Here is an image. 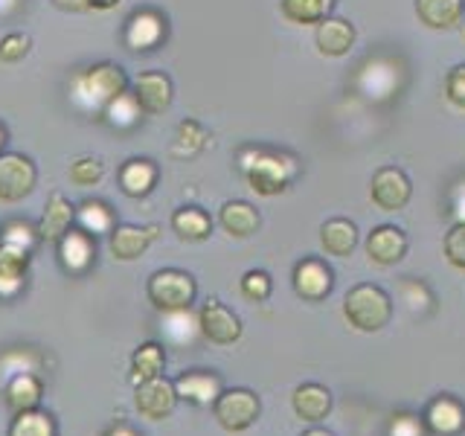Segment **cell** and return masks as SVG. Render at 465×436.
<instances>
[{"mask_svg":"<svg viewBox=\"0 0 465 436\" xmlns=\"http://www.w3.org/2000/svg\"><path fill=\"white\" fill-rule=\"evenodd\" d=\"M128 87V76L120 64L102 62L87 67L73 79V99L79 102L82 108H96L105 111L116 96H123Z\"/></svg>","mask_w":465,"mask_h":436,"instance_id":"6da1fadb","label":"cell"},{"mask_svg":"<svg viewBox=\"0 0 465 436\" xmlns=\"http://www.w3.org/2000/svg\"><path fill=\"white\" fill-rule=\"evenodd\" d=\"M343 317L355 332H381L392 317V300L384 288L372 282L355 285L343 297Z\"/></svg>","mask_w":465,"mask_h":436,"instance_id":"7a4b0ae2","label":"cell"},{"mask_svg":"<svg viewBox=\"0 0 465 436\" xmlns=\"http://www.w3.org/2000/svg\"><path fill=\"white\" fill-rule=\"evenodd\" d=\"M145 294H149L152 305L157 312L172 314V312H189V305L195 302L198 285L193 280V273L178 271V268H163L154 271L149 276V285H145Z\"/></svg>","mask_w":465,"mask_h":436,"instance_id":"3957f363","label":"cell"},{"mask_svg":"<svg viewBox=\"0 0 465 436\" xmlns=\"http://www.w3.org/2000/svg\"><path fill=\"white\" fill-rule=\"evenodd\" d=\"M262 413V401L253 390L247 387H232L222 390L218 399L213 401V416L218 419V425L230 433H242L253 425Z\"/></svg>","mask_w":465,"mask_h":436,"instance_id":"277c9868","label":"cell"},{"mask_svg":"<svg viewBox=\"0 0 465 436\" xmlns=\"http://www.w3.org/2000/svg\"><path fill=\"white\" fill-rule=\"evenodd\" d=\"M242 169H244L247 183H251L253 193L265 195V198L285 193L288 181L294 178V164L280 154H271V152H253V160H244Z\"/></svg>","mask_w":465,"mask_h":436,"instance_id":"5b68a950","label":"cell"},{"mask_svg":"<svg viewBox=\"0 0 465 436\" xmlns=\"http://www.w3.org/2000/svg\"><path fill=\"white\" fill-rule=\"evenodd\" d=\"M38 169L26 154L4 152L0 154V201L18 203L35 189Z\"/></svg>","mask_w":465,"mask_h":436,"instance_id":"8992f818","label":"cell"},{"mask_svg":"<svg viewBox=\"0 0 465 436\" xmlns=\"http://www.w3.org/2000/svg\"><path fill=\"white\" fill-rule=\"evenodd\" d=\"M413 195V186H411V178L399 169V166H384L372 174L370 181V198L378 210L384 213H396L401 210L407 201Z\"/></svg>","mask_w":465,"mask_h":436,"instance_id":"52a82bcc","label":"cell"},{"mask_svg":"<svg viewBox=\"0 0 465 436\" xmlns=\"http://www.w3.org/2000/svg\"><path fill=\"white\" fill-rule=\"evenodd\" d=\"M198 332L207 338L210 343L218 346H230L242 338V320L232 314L224 302L207 300L198 312Z\"/></svg>","mask_w":465,"mask_h":436,"instance_id":"ba28073f","label":"cell"},{"mask_svg":"<svg viewBox=\"0 0 465 436\" xmlns=\"http://www.w3.org/2000/svg\"><path fill=\"white\" fill-rule=\"evenodd\" d=\"M134 404H137L140 416H145V419H152V421L166 419L174 411V404H178L174 382H169L166 375H157V378H152V382L137 384Z\"/></svg>","mask_w":465,"mask_h":436,"instance_id":"9c48e42d","label":"cell"},{"mask_svg":"<svg viewBox=\"0 0 465 436\" xmlns=\"http://www.w3.org/2000/svg\"><path fill=\"white\" fill-rule=\"evenodd\" d=\"M131 96L137 99L143 114H163L172 105L174 87L166 73L149 70V73H140V76L131 82Z\"/></svg>","mask_w":465,"mask_h":436,"instance_id":"30bf717a","label":"cell"},{"mask_svg":"<svg viewBox=\"0 0 465 436\" xmlns=\"http://www.w3.org/2000/svg\"><path fill=\"white\" fill-rule=\"evenodd\" d=\"M160 236V227L149 224V227H140V224H116L108 233V247L114 259L120 262H131V259H140L149 244Z\"/></svg>","mask_w":465,"mask_h":436,"instance_id":"8fae6325","label":"cell"},{"mask_svg":"<svg viewBox=\"0 0 465 436\" xmlns=\"http://www.w3.org/2000/svg\"><path fill=\"white\" fill-rule=\"evenodd\" d=\"M163 38H166V21L160 18L154 9H143L131 15L125 24V35H123L125 47L134 53L154 50Z\"/></svg>","mask_w":465,"mask_h":436,"instance_id":"7c38bea8","label":"cell"},{"mask_svg":"<svg viewBox=\"0 0 465 436\" xmlns=\"http://www.w3.org/2000/svg\"><path fill=\"white\" fill-rule=\"evenodd\" d=\"M222 390H224L222 378L210 370H189L174 378V392H178V399L195 404V407H210Z\"/></svg>","mask_w":465,"mask_h":436,"instance_id":"4fadbf2b","label":"cell"},{"mask_svg":"<svg viewBox=\"0 0 465 436\" xmlns=\"http://www.w3.org/2000/svg\"><path fill=\"white\" fill-rule=\"evenodd\" d=\"M334 285V276L329 265H323L320 259H302L294 265V291L309 302H317L329 297V291Z\"/></svg>","mask_w":465,"mask_h":436,"instance_id":"5bb4252c","label":"cell"},{"mask_svg":"<svg viewBox=\"0 0 465 436\" xmlns=\"http://www.w3.org/2000/svg\"><path fill=\"white\" fill-rule=\"evenodd\" d=\"M73 222H76V207H73L62 193H53L47 207H44V215H41L35 233H38V239L58 244L64 239V233L73 230Z\"/></svg>","mask_w":465,"mask_h":436,"instance_id":"9a60e30c","label":"cell"},{"mask_svg":"<svg viewBox=\"0 0 465 436\" xmlns=\"http://www.w3.org/2000/svg\"><path fill=\"white\" fill-rule=\"evenodd\" d=\"M404 253H407V236H404V230L392 227V224H381V227H375L370 233V239H367V256L375 262V265L390 268V265H396V262H401Z\"/></svg>","mask_w":465,"mask_h":436,"instance_id":"2e32d148","label":"cell"},{"mask_svg":"<svg viewBox=\"0 0 465 436\" xmlns=\"http://www.w3.org/2000/svg\"><path fill=\"white\" fill-rule=\"evenodd\" d=\"M94 256H96V236L84 233L82 227L79 230H67L64 239L58 242V262H62V268L70 271V273L87 271V268H91Z\"/></svg>","mask_w":465,"mask_h":436,"instance_id":"e0dca14e","label":"cell"},{"mask_svg":"<svg viewBox=\"0 0 465 436\" xmlns=\"http://www.w3.org/2000/svg\"><path fill=\"white\" fill-rule=\"evenodd\" d=\"M421 419H425L428 431L440 436H460L465 431V407L454 396L433 399Z\"/></svg>","mask_w":465,"mask_h":436,"instance_id":"ac0fdd59","label":"cell"},{"mask_svg":"<svg viewBox=\"0 0 465 436\" xmlns=\"http://www.w3.org/2000/svg\"><path fill=\"white\" fill-rule=\"evenodd\" d=\"M29 268V247L15 242H0V297L18 294Z\"/></svg>","mask_w":465,"mask_h":436,"instance_id":"d6986e66","label":"cell"},{"mask_svg":"<svg viewBox=\"0 0 465 436\" xmlns=\"http://www.w3.org/2000/svg\"><path fill=\"white\" fill-rule=\"evenodd\" d=\"M160 169L149 157H131L120 169V189L128 198H145L154 189Z\"/></svg>","mask_w":465,"mask_h":436,"instance_id":"ffe728a7","label":"cell"},{"mask_svg":"<svg viewBox=\"0 0 465 436\" xmlns=\"http://www.w3.org/2000/svg\"><path fill=\"white\" fill-rule=\"evenodd\" d=\"M314 41H317V50L323 55H331V58H341L352 50L355 44V26L349 24L346 18H326L317 24V33H314Z\"/></svg>","mask_w":465,"mask_h":436,"instance_id":"44dd1931","label":"cell"},{"mask_svg":"<svg viewBox=\"0 0 465 436\" xmlns=\"http://www.w3.org/2000/svg\"><path fill=\"white\" fill-rule=\"evenodd\" d=\"M291 407L302 421H323L331 411V392L323 384H300L291 396Z\"/></svg>","mask_w":465,"mask_h":436,"instance_id":"7402d4cb","label":"cell"},{"mask_svg":"<svg viewBox=\"0 0 465 436\" xmlns=\"http://www.w3.org/2000/svg\"><path fill=\"white\" fill-rule=\"evenodd\" d=\"M218 222H222L224 233H230V236L236 239H247L253 236V233L259 230L262 218H259V210L253 207V203L247 201H227L222 213H218Z\"/></svg>","mask_w":465,"mask_h":436,"instance_id":"603a6c76","label":"cell"},{"mask_svg":"<svg viewBox=\"0 0 465 436\" xmlns=\"http://www.w3.org/2000/svg\"><path fill=\"white\" fill-rule=\"evenodd\" d=\"M465 0H416V15L428 29H450L462 21Z\"/></svg>","mask_w":465,"mask_h":436,"instance_id":"cb8c5ba5","label":"cell"},{"mask_svg":"<svg viewBox=\"0 0 465 436\" xmlns=\"http://www.w3.org/2000/svg\"><path fill=\"white\" fill-rule=\"evenodd\" d=\"M163 370H166V349L157 341H145L134 349V355H131V382H134V387L163 375Z\"/></svg>","mask_w":465,"mask_h":436,"instance_id":"d4e9b609","label":"cell"},{"mask_svg":"<svg viewBox=\"0 0 465 436\" xmlns=\"http://www.w3.org/2000/svg\"><path fill=\"white\" fill-rule=\"evenodd\" d=\"M44 396V384L41 378L33 372H18L6 384V404L12 413H24V411H35Z\"/></svg>","mask_w":465,"mask_h":436,"instance_id":"484cf974","label":"cell"},{"mask_svg":"<svg viewBox=\"0 0 465 436\" xmlns=\"http://www.w3.org/2000/svg\"><path fill=\"white\" fill-rule=\"evenodd\" d=\"M320 244L331 256H349L358 244V227L346 218H331L320 227Z\"/></svg>","mask_w":465,"mask_h":436,"instance_id":"4316f807","label":"cell"},{"mask_svg":"<svg viewBox=\"0 0 465 436\" xmlns=\"http://www.w3.org/2000/svg\"><path fill=\"white\" fill-rule=\"evenodd\" d=\"M172 230L186 242H203L213 233V218L198 207H181L172 215Z\"/></svg>","mask_w":465,"mask_h":436,"instance_id":"83f0119b","label":"cell"},{"mask_svg":"<svg viewBox=\"0 0 465 436\" xmlns=\"http://www.w3.org/2000/svg\"><path fill=\"white\" fill-rule=\"evenodd\" d=\"M334 0H280V9L291 24L309 26L329 18Z\"/></svg>","mask_w":465,"mask_h":436,"instance_id":"f1b7e54d","label":"cell"},{"mask_svg":"<svg viewBox=\"0 0 465 436\" xmlns=\"http://www.w3.org/2000/svg\"><path fill=\"white\" fill-rule=\"evenodd\" d=\"M76 222L84 233H91V236H96V233H111L116 224H114V210L108 207L105 201H94L87 198L82 207L76 210Z\"/></svg>","mask_w":465,"mask_h":436,"instance_id":"f546056e","label":"cell"},{"mask_svg":"<svg viewBox=\"0 0 465 436\" xmlns=\"http://www.w3.org/2000/svg\"><path fill=\"white\" fill-rule=\"evenodd\" d=\"M9 436H55V421L50 413L44 411H24L15 413L12 425H9Z\"/></svg>","mask_w":465,"mask_h":436,"instance_id":"4dcf8cb0","label":"cell"},{"mask_svg":"<svg viewBox=\"0 0 465 436\" xmlns=\"http://www.w3.org/2000/svg\"><path fill=\"white\" fill-rule=\"evenodd\" d=\"M102 114H105V120H108L114 128H134V125L140 123V114H143V111H140V105H137V99L125 91L123 96H116Z\"/></svg>","mask_w":465,"mask_h":436,"instance_id":"1f68e13d","label":"cell"},{"mask_svg":"<svg viewBox=\"0 0 465 436\" xmlns=\"http://www.w3.org/2000/svg\"><path fill=\"white\" fill-rule=\"evenodd\" d=\"M102 174H105V166H102L99 157L84 154V157H76L70 164V181L79 183V186H94V183H99Z\"/></svg>","mask_w":465,"mask_h":436,"instance_id":"d6a6232c","label":"cell"},{"mask_svg":"<svg viewBox=\"0 0 465 436\" xmlns=\"http://www.w3.org/2000/svg\"><path fill=\"white\" fill-rule=\"evenodd\" d=\"M242 294L247 300H253V302H262V300H268L271 297V291H273V282H271V273L268 271H247L242 276Z\"/></svg>","mask_w":465,"mask_h":436,"instance_id":"836d02e7","label":"cell"},{"mask_svg":"<svg viewBox=\"0 0 465 436\" xmlns=\"http://www.w3.org/2000/svg\"><path fill=\"white\" fill-rule=\"evenodd\" d=\"M29 47H33V38L24 33H9L4 41H0V62L4 64H18L29 55Z\"/></svg>","mask_w":465,"mask_h":436,"instance_id":"e575fe53","label":"cell"},{"mask_svg":"<svg viewBox=\"0 0 465 436\" xmlns=\"http://www.w3.org/2000/svg\"><path fill=\"white\" fill-rule=\"evenodd\" d=\"M442 247H445V259L450 262V265L465 271V224L462 222H457L454 227L448 230Z\"/></svg>","mask_w":465,"mask_h":436,"instance_id":"d590c367","label":"cell"},{"mask_svg":"<svg viewBox=\"0 0 465 436\" xmlns=\"http://www.w3.org/2000/svg\"><path fill=\"white\" fill-rule=\"evenodd\" d=\"M425 419H419L416 413H399L392 416L387 436H425Z\"/></svg>","mask_w":465,"mask_h":436,"instance_id":"8d00e7d4","label":"cell"},{"mask_svg":"<svg viewBox=\"0 0 465 436\" xmlns=\"http://www.w3.org/2000/svg\"><path fill=\"white\" fill-rule=\"evenodd\" d=\"M445 94L457 108H465V64H457L445 79Z\"/></svg>","mask_w":465,"mask_h":436,"instance_id":"74e56055","label":"cell"},{"mask_svg":"<svg viewBox=\"0 0 465 436\" xmlns=\"http://www.w3.org/2000/svg\"><path fill=\"white\" fill-rule=\"evenodd\" d=\"M178 140L181 143H193V145H189V154H195L198 149H201V145H203V140H207V131H203L198 123H193V120H186V123H181L178 125Z\"/></svg>","mask_w":465,"mask_h":436,"instance_id":"f35d334b","label":"cell"},{"mask_svg":"<svg viewBox=\"0 0 465 436\" xmlns=\"http://www.w3.org/2000/svg\"><path fill=\"white\" fill-rule=\"evenodd\" d=\"M450 207H454L457 222L465 224V183H460V186L454 189V195H450Z\"/></svg>","mask_w":465,"mask_h":436,"instance_id":"ab89813d","label":"cell"},{"mask_svg":"<svg viewBox=\"0 0 465 436\" xmlns=\"http://www.w3.org/2000/svg\"><path fill=\"white\" fill-rule=\"evenodd\" d=\"M53 4L64 12H87L91 9V0H53Z\"/></svg>","mask_w":465,"mask_h":436,"instance_id":"60d3db41","label":"cell"},{"mask_svg":"<svg viewBox=\"0 0 465 436\" xmlns=\"http://www.w3.org/2000/svg\"><path fill=\"white\" fill-rule=\"evenodd\" d=\"M114 6H120V0H91V9H114Z\"/></svg>","mask_w":465,"mask_h":436,"instance_id":"b9f144b4","label":"cell"},{"mask_svg":"<svg viewBox=\"0 0 465 436\" xmlns=\"http://www.w3.org/2000/svg\"><path fill=\"white\" fill-rule=\"evenodd\" d=\"M302 436H334V433L326 431V428H312V431H305Z\"/></svg>","mask_w":465,"mask_h":436,"instance_id":"7bdbcfd3","label":"cell"},{"mask_svg":"<svg viewBox=\"0 0 465 436\" xmlns=\"http://www.w3.org/2000/svg\"><path fill=\"white\" fill-rule=\"evenodd\" d=\"M4 145H6V128L0 125V154H4Z\"/></svg>","mask_w":465,"mask_h":436,"instance_id":"ee69618b","label":"cell"}]
</instances>
